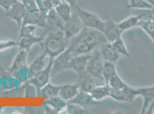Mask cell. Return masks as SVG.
Instances as JSON below:
<instances>
[{
  "mask_svg": "<svg viewBox=\"0 0 154 114\" xmlns=\"http://www.w3.org/2000/svg\"><path fill=\"white\" fill-rule=\"evenodd\" d=\"M67 41L63 30H59L49 33L42 44L44 51L46 52L50 58H55L67 48Z\"/></svg>",
  "mask_w": 154,
  "mask_h": 114,
  "instance_id": "6da1fadb",
  "label": "cell"
},
{
  "mask_svg": "<svg viewBox=\"0 0 154 114\" xmlns=\"http://www.w3.org/2000/svg\"><path fill=\"white\" fill-rule=\"evenodd\" d=\"M77 16L84 27L97 30L103 33L105 28V21L100 19L96 14L87 11L77 5Z\"/></svg>",
  "mask_w": 154,
  "mask_h": 114,
  "instance_id": "7a4b0ae2",
  "label": "cell"
},
{
  "mask_svg": "<svg viewBox=\"0 0 154 114\" xmlns=\"http://www.w3.org/2000/svg\"><path fill=\"white\" fill-rule=\"evenodd\" d=\"M104 62L105 61L101 56L100 50H96L91 54V57L88 62L86 73L95 78L105 82L103 76Z\"/></svg>",
  "mask_w": 154,
  "mask_h": 114,
  "instance_id": "3957f363",
  "label": "cell"
},
{
  "mask_svg": "<svg viewBox=\"0 0 154 114\" xmlns=\"http://www.w3.org/2000/svg\"><path fill=\"white\" fill-rule=\"evenodd\" d=\"M54 59L53 58H50V61L45 69L40 71L35 76H32L27 82L35 86L37 89L38 95L42 88H43L48 83L50 82V78L51 75Z\"/></svg>",
  "mask_w": 154,
  "mask_h": 114,
  "instance_id": "277c9868",
  "label": "cell"
},
{
  "mask_svg": "<svg viewBox=\"0 0 154 114\" xmlns=\"http://www.w3.org/2000/svg\"><path fill=\"white\" fill-rule=\"evenodd\" d=\"M139 96L137 90L127 85L122 89H111L110 90V97L117 101L133 103L136 97Z\"/></svg>",
  "mask_w": 154,
  "mask_h": 114,
  "instance_id": "5b68a950",
  "label": "cell"
},
{
  "mask_svg": "<svg viewBox=\"0 0 154 114\" xmlns=\"http://www.w3.org/2000/svg\"><path fill=\"white\" fill-rule=\"evenodd\" d=\"M72 56V50L69 46L63 52L54 58L51 75L62 70L70 69V63Z\"/></svg>",
  "mask_w": 154,
  "mask_h": 114,
  "instance_id": "8992f818",
  "label": "cell"
},
{
  "mask_svg": "<svg viewBox=\"0 0 154 114\" xmlns=\"http://www.w3.org/2000/svg\"><path fill=\"white\" fill-rule=\"evenodd\" d=\"M26 8L24 4L16 0L12 6L7 10V16L16 22L20 28L23 25V20L26 16Z\"/></svg>",
  "mask_w": 154,
  "mask_h": 114,
  "instance_id": "52a82bcc",
  "label": "cell"
},
{
  "mask_svg": "<svg viewBox=\"0 0 154 114\" xmlns=\"http://www.w3.org/2000/svg\"><path fill=\"white\" fill-rule=\"evenodd\" d=\"M67 105V101H64L59 95L45 99L43 106L47 112L52 114H59L63 112Z\"/></svg>",
  "mask_w": 154,
  "mask_h": 114,
  "instance_id": "ba28073f",
  "label": "cell"
},
{
  "mask_svg": "<svg viewBox=\"0 0 154 114\" xmlns=\"http://www.w3.org/2000/svg\"><path fill=\"white\" fill-rule=\"evenodd\" d=\"M91 54H81L74 56L71 58L70 63V69L75 71L79 76L85 75L88 62Z\"/></svg>",
  "mask_w": 154,
  "mask_h": 114,
  "instance_id": "9c48e42d",
  "label": "cell"
},
{
  "mask_svg": "<svg viewBox=\"0 0 154 114\" xmlns=\"http://www.w3.org/2000/svg\"><path fill=\"white\" fill-rule=\"evenodd\" d=\"M122 33V30L118 27L117 23H116L113 19L108 17L105 21V28L103 32L107 42H112L116 39L121 37Z\"/></svg>",
  "mask_w": 154,
  "mask_h": 114,
  "instance_id": "30bf717a",
  "label": "cell"
},
{
  "mask_svg": "<svg viewBox=\"0 0 154 114\" xmlns=\"http://www.w3.org/2000/svg\"><path fill=\"white\" fill-rule=\"evenodd\" d=\"M46 21L47 19L43 17L38 9L32 10L26 9L23 25L26 24H31L38 27H45L46 24Z\"/></svg>",
  "mask_w": 154,
  "mask_h": 114,
  "instance_id": "8fae6325",
  "label": "cell"
},
{
  "mask_svg": "<svg viewBox=\"0 0 154 114\" xmlns=\"http://www.w3.org/2000/svg\"><path fill=\"white\" fill-rule=\"evenodd\" d=\"M78 19V16L74 17V14H72L71 19L65 23L63 32L66 39L69 40L74 36H77L84 27V25Z\"/></svg>",
  "mask_w": 154,
  "mask_h": 114,
  "instance_id": "7c38bea8",
  "label": "cell"
},
{
  "mask_svg": "<svg viewBox=\"0 0 154 114\" xmlns=\"http://www.w3.org/2000/svg\"><path fill=\"white\" fill-rule=\"evenodd\" d=\"M138 95L141 96L143 99V103L140 114H146L148 108L154 101V85L150 87L137 88Z\"/></svg>",
  "mask_w": 154,
  "mask_h": 114,
  "instance_id": "4fadbf2b",
  "label": "cell"
},
{
  "mask_svg": "<svg viewBox=\"0 0 154 114\" xmlns=\"http://www.w3.org/2000/svg\"><path fill=\"white\" fill-rule=\"evenodd\" d=\"M80 91V84H69L60 86L59 96L66 101H70L78 94Z\"/></svg>",
  "mask_w": 154,
  "mask_h": 114,
  "instance_id": "5bb4252c",
  "label": "cell"
},
{
  "mask_svg": "<svg viewBox=\"0 0 154 114\" xmlns=\"http://www.w3.org/2000/svg\"><path fill=\"white\" fill-rule=\"evenodd\" d=\"M99 50L105 61L116 63L120 58V54L115 50L111 43L109 42L101 44Z\"/></svg>",
  "mask_w": 154,
  "mask_h": 114,
  "instance_id": "9a60e30c",
  "label": "cell"
},
{
  "mask_svg": "<svg viewBox=\"0 0 154 114\" xmlns=\"http://www.w3.org/2000/svg\"><path fill=\"white\" fill-rule=\"evenodd\" d=\"M27 55L28 51L24 49H20V51L15 57L13 64L9 67L7 70L12 75L14 73L21 68L27 66Z\"/></svg>",
  "mask_w": 154,
  "mask_h": 114,
  "instance_id": "2e32d148",
  "label": "cell"
},
{
  "mask_svg": "<svg viewBox=\"0 0 154 114\" xmlns=\"http://www.w3.org/2000/svg\"><path fill=\"white\" fill-rule=\"evenodd\" d=\"M67 103H75L84 106L96 104L100 102L96 101L89 93L80 90L78 94L70 101H67Z\"/></svg>",
  "mask_w": 154,
  "mask_h": 114,
  "instance_id": "e0dca14e",
  "label": "cell"
},
{
  "mask_svg": "<svg viewBox=\"0 0 154 114\" xmlns=\"http://www.w3.org/2000/svg\"><path fill=\"white\" fill-rule=\"evenodd\" d=\"M110 90L107 84H103L96 86L91 91L90 94L96 101L100 102L110 97Z\"/></svg>",
  "mask_w": 154,
  "mask_h": 114,
  "instance_id": "ac0fdd59",
  "label": "cell"
},
{
  "mask_svg": "<svg viewBox=\"0 0 154 114\" xmlns=\"http://www.w3.org/2000/svg\"><path fill=\"white\" fill-rule=\"evenodd\" d=\"M47 56V53L45 51H43V53L40 56H38L29 66L31 78L45 69L47 65H45V59Z\"/></svg>",
  "mask_w": 154,
  "mask_h": 114,
  "instance_id": "d6986e66",
  "label": "cell"
},
{
  "mask_svg": "<svg viewBox=\"0 0 154 114\" xmlns=\"http://www.w3.org/2000/svg\"><path fill=\"white\" fill-rule=\"evenodd\" d=\"M55 9L64 23L68 22L72 16V7L69 4L64 1H62Z\"/></svg>",
  "mask_w": 154,
  "mask_h": 114,
  "instance_id": "ffe728a7",
  "label": "cell"
},
{
  "mask_svg": "<svg viewBox=\"0 0 154 114\" xmlns=\"http://www.w3.org/2000/svg\"><path fill=\"white\" fill-rule=\"evenodd\" d=\"M43 41V38L35 36L20 37L17 42V46L19 47L20 49L28 51L33 44H40Z\"/></svg>",
  "mask_w": 154,
  "mask_h": 114,
  "instance_id": "44dd1931",
  "label": "cell"
},
{
  "mask_svg": "<svg viewBox=\"0 0 154 114\" xmlns=\"http://www.w3.org/2000/svg\"><path fill=\"white\" fill-rule=\"evenodd\" d=\"M60 89V86H55L50 82H48L43 88H42L38 96L44 97L45 99L56 96L59 95Z\"/></svg>",
  "mask_w": 154,
  "mask_h": 114,
  "instance_id": "7402d4cb",
  "label": "cell"
},
{
  "mask_svg": "<svg viewBox=\"0 0 154 114\" xmlns=\"http://www.w3.org/2000/svg\"><path fill=\"white\" fill-rule=\"evenodd\" d=\"M140 20L141 17L140 14L132 16L124 19L122 22L117 23V26L118 27L124 32L136 26H138V24Z\"/></svg>",
  "mask_w": 154,
  "mask_h": 114,
  "instance_id": "603a6c76",
  "label": "cell"
},
{
  "mask_svg": "<svg viewBox=\"0 0 154 114\" xmlns=\"http://www.w3.org/2000/svg\"><path fill=\"white\" fill-rule=\"evenodd\" d=\"M110 43L112 44V47L115 49V50L119 54L124 55L128 57H131V55L129 54V53L127 48L126 45L123 41V39L122 36Z\"/></svg>",
  "mask_w": 154,
  "mask_h": 114,
  "instance_id": "cb8c5ba5",
  "label": "cell"
},
{
  "mask_svg": "<svg viewBox=\"0 0 154 114\" xmlns=\"http://www.w3.org/2000/svg\"><path fill=\"white\" fill-rule=\"evenodd\" d=\"M47 20H48L52 24L57 26L60 30L63 31L65 23L61 19L55 9H52L48 12Z\"/></svg>",
  "mask_w": 154,
  "mask_h": 114,
  "instance_id": "d4e9b609",
  "label": "cell"
},
{
  "mask_svg": "<svg viewBox=\"0 0 154 114\" xmlns=\"http://www.w3.org/2000/svg\"><path fill=\"white\" fill-rule=\"evenodd\" d=\"M116 74L117 72L116 69L115 63L109 61H105L103 64V76L106 84L108 82L110 78Z\"/></svg>",
  "mask_w": 154,
  "mask_h": 114,
  "instance_id": "484cf974",
  "label": "cell"
},
{
  "mask_svg": "<svg viewBox=\"0 0 154 114\" xmlns=\"http://www.w3.org/2000/svg\"><path fill=\"white\" fill-rule=\"evenodd\" d=\"M129 9L147 10L154 8V6L146 0H129V4L127 6Z\"/></svg>",
  "mask_w": 154,
  "mask_h": 114,
  "instance_id": "4316f807",
  "label": "cell"
},
{
  "mask_svg": "<svg viewBox=\"0 0 154 114\" xmlns=\"http://www.w3.org/2000/svg\"><path fill=\"white\" fill-rule=\"evenodd\" d=\"M64 111L69 114H90L89 111L86 110L84 106L75 104L67 103V107Z\"/></svg>",
  "mask_w": 154,
  "mask_h": 114,
  "instance_id": "83f0119b",
  "label": "cell"
},
{
  "mask_svg": "<svg viewBox=\"0 0 154 114\" xmlns=\"http://www.w3.org/2000/svg\"><path fill=\"white\" fill-rule=\"evenodd\" d=\"M12 76L14 77L18 81L20 82H28L31 78L30 71L29 67L27 66L21 68V69L17 70L15 73L12 74Z\"/></svg>",
  "mask_w": 154,
  "mask_h": 114,
  "instance_id": "f1b7e54d",
  "label": "cell"
},
{
  "mask_svg": "<svg viewBox=\"0 0 154 114\" xmlns=\"http://www.w3.org/2000/svg\"><path fill=\"white\" fill-rule=\"evenodd\" d=\"M138 26L141 27L154 42V22L152 20H140Z\"/></svg>",
  "mask_w": 154,
  "mask_h": 114,
  "instance_id": "f546056e",
  "label": "cell"
},
{
  "mask_svg": "<svg viewBox=\"0 0 154 114\" xmlns=\"http://www.w3.org/2000/svg\"><path fill=\"white\" fill-rule=\"evenodd\" d=\"M106 84L109 86L110 88L115 89H122L128 85L123 81L117 73L110 77Z\"/></svg>",
  "mask_w": 154,
  "mask_h": 114,
  "instance_id": "4dcf8cb0",
  "label": "cell"
},
{
  "mask_svg": "<svg viewBox=\"0 0 154 114\" xmlns=\"http://www.w3.org/2000/svg\"><path fill=\"white\" fill-rule=\"evenodd\" d=\"M37 27L38 26L31 24H26L21 26L20 30V37L35 36V33Z\"/></svg>",
  "mask_w": 154,
  "mask_h": 114,
  "instance_id": "1f68e13d",
  "label": "cell"
},
{
  "mask_svg": "<svg viewBox=\"0 0 154 114\" xmlns=\"http://www.w3.org/2000/svg\"><path fill=\"white\" fill-rule=\"evenodd\" d=\"M36 95H38V91L35 86L27 82L26 90V97H35Z\"/></svg>",
  "mask_w": 154,
  "mask_h": 114,
  "instance_id": "d6a6232c",
  "label": "cell"
},
{
  "mask_svg": "<svg viewBox=\"0 0 154 114\" xmlns=\"http://www.w3.org/2000/svg\"><path fill=\"white\" fill-rule=\"evenodd\" d=\"M16 46H17V42H16L14 41L8 40L0 41V51L4 50Z\"/></svg>",
  "mask_w": 154,
  "mask_h": 114,
  "instance_id": "836d02e7",
  "label": "cell"
},
{
  "mask_svg": "<svg viewBox=\"0 0 154 114\" xmlns=\"http://www.w3.org/2000/svg\"><path fill=\"white\" fill-rule=\"evenodd\" d=\"M20 1L23 4L25 5L26 9L32 10V9H38L35 0H20Z\"/></svg>",
  "mask_w": 154,
  "mask_h": 114,
  "instance_id": "e575fe53",
  "label": "cell"
},
{
  "mask_svg": "<svg viewBox=\"0 0 154 114\" xmlns=\"http://www.w3.org/2000/svg\"><path fill=\"white\" fill-rule=\"evenodd\" d=\"M16 0H0V7L8 10L12 6Z\"/></svg>",
  "mask_w": 154,
  "mask_h": 114,
  "instance_id": "d590c367",
  "label": "cell"
},
{
  "mask_svg": "<svg viewBox=\"0 0 154 114\" xmlns=\"http://www.w3.org/2000/svg\"><path fill=\"white\" fill-rule=\"evenodd\" d=\"M63 0H46L51 9H55Z\"/></svg>",
  "mask_w": 154,
  "mask_h": 114,
  "instance_id": "8d00e7d4",
  "label": "cell"
},
{
  "mask_svg": "<svg viewBox=\"0 0 154 114\" xmlns=\"http://www.w3.org/2000/svg\"><path fill=\"white\" fill-rule=\"evenodd\" d=\"M63 1L69 4L71 7H72V8H75L77 5V0H63Z\"/></svg>",
  "mask_w": 154,
  "mask_h": 114,
  "instance_id": "74e56055",
  "label": "cell"
},
{
  "mask_svg": "<svg viewBox=\"0 0 154 114\" xmlns=\"http://www.w3.org/2000/svg\"><path fill=\"white\" fill-rule=\"evenodd\" d=\"M148 2H149L150 4H151L152 5L154 6V0H146Z\"/></svg>",
  "mask_w": 154,
  "mask_h": 114,
  "instance_id": "f35d334b",
  "label": "cell"
},
{
  "mask_svg": "<svg viewBox=\"0 0 154 114\" xmlns=\"http://www.w3.org/2000/svg\"><path fill=\"white\" fill-rule=\"evenodd\" d=\"M152 21H154V19H153V20H152Z\"/></svg>",
  "mask_w": 154,
  "mask_h": 114,
  "instance_id": "ab89813d",
  "label": "cell"
}]
</instances>
